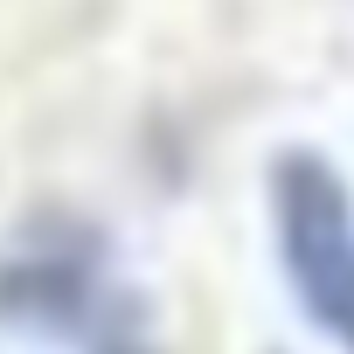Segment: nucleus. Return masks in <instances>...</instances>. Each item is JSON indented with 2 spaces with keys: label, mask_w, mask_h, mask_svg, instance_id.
<instances>
[{
  "label": "nucleus",
  "mask_w": 354,
  "mask_h": 354,
  "mask_svg": "<svg viewBox=\"0 0 354 354\" xmlns=\"http://www.w3.org/2000/svg\"><path fill=\"white\" fill-rule=\"evenodd\" d=\"M271 236L292 306L326 347L354 354V195L326 153H285L271 167Z\"/></svg>",
  "instance_id": "f257e3e1"
},
{
  "label": "nucleus",
  "mask_w": 354,
  "mask_h": 354,
  "mask_svg": "<svg viewBox=\"0 0 354 354\" xmlns=\"http://www.w3.org/2000/svg\"><path fill=\"white\" fill-rule=\"evenodd\" d=\"M0 313L70 340L77 354H146L139 306L97 264L91 236H28L21 257L0 264Z\"/></svg>",
  "instance_id": "f03ea898"
}]
</instances>
